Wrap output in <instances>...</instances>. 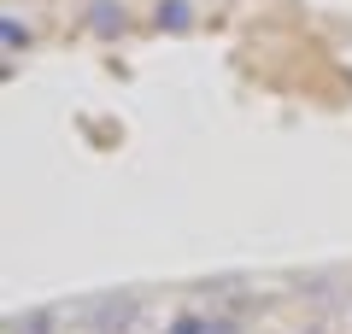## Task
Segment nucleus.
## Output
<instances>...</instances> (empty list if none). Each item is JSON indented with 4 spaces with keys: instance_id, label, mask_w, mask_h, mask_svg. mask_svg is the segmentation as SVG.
<instances>
[{
    "instance_id": "obj_1",
    "label": "nucleus",
    "mask_w": 352,
    "mask_h": 334,
    "mask_svg": "<svg viewBox=\"0 0 352 334\" xmlns=\"http://www.w3.org/2000/svg\"><path fill=\"white\" fill-rule=\"evenodd\" d=\"M170 334H212V322H200V317H176Z\"/></svg>"
},
{
    "instance_id": "obj_2",
    "label": "nucleus",
    "mask_w": 352,
    "mask_h": 334,
    "mask_svg": "<svg viewBox=\"0 0 352 334\" xmlns=\"http://www.w3.org/2000/svg\"><path fill=\"white\" fill-rule=\"evenodd\" d=\"M159 24H170V30H182V24H188V12H182V6H159Z\"/></svg>"
}]
</instances>
